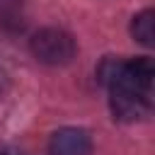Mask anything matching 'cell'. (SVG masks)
I'll return each instance as SVG.
<instances>
[{
    "mask_svg": "<svg viewBox=\"0 0 155 155\" xmlns=\"http://www.w3.org/2000/svg\"><path fill=\"white\" fill-rule=\"evenodd\" d=\"M92 136L80 126H63L48 140V155H92Z\"/></svg>",
    "mask_w": 155,
    "mask_h": 155,
    "instance_id": "277c9868",
    "label": "cell"
},
{
    "mask_svg": "<svg viewBox=\"0 0 155 155\" xmlns=\"http://www.w3.org/2000/svg\"><path fill=\"white\" fill-rule=\"evenodd\" d=\"M29 51L39 63L58 68V65H68L75 58L78 46H75V39L68 31H63L58 27H44V29L31 34Z\"/></svg>",
    "mask_w": 155,
    "mask_h": 155,
    "instance_id": "7a4b0ae2",
    "label": "cell"
},
{
    "mask_svg": "<svg viewBox=\"0 0 155 155\" xmlns=\"http://www.w3.org/2000/svg\"><path fill=\"white\" fill-rule=\"evenodd\" d=\"M109 109H111V116L116 121L136 124L150 114V97L145 92H138V90L111 87L109 90Z\"/></svg>",
    "mask_w": 155,
    "mask_h": 155,
    "instance_id": "3957f363",
    "label": "cell"
},
{
    "mask_svg": "<svg viewBox=\"0 0 155 155\" xmlns=\"http://www.w3.org/2000/svg\"><path fill=\"white\" fill-rule=\"evenodd\" d=\"M7 87H10V78H7V73H5V68L0 65V97L7 92Z\"/></svg>",
    "mask_w": 155,
    "mask_h": 155,
    "instance_id": "52a82bcc",
    "label": "cell"
},
{
    "mask_svg": "<svg viewBox=\"0 0 155 155\" xmlns=\"http://www.w3.org/2000/svg\"><path fill=\"white\" fill-rule=\"evenodd\" d=\"M153 78H155V65H153V61L148 56L131 58V61H121V58L107 56L97 65V80L107 90L128 87V90H138V92L150 94Z\"/></svg>",
    "mask_w": 155,
    "mask_h": 155,
    "instance_id": "6da1fadb",
    "label": "cell"
},
{
    "mask_svg": "<svg viewBox=\"0 0 155 155\" xmlns=\"http://www.w3.org/2000/svg\"><path fill=\"white\" fill-rule=\"evenodd\" d=\"M131 36L145 48L155 46V12L153 10H143L131 19Z\"/></svg>",
    "mask_w": 155,
    "mask_h": 155,
    "instance_id": "5b68a950",
    "label": "cell"
},
{
    "mask_svg": "<svg viewBox=\"0 0 155 155\" xmlns=\"http://www.w3.org/2000/svg\"><path fill=\"white\" fill-rule=\"evenodd\" d=\"M22 2L24 0H0V15L7 19V17H17L19 10H22Z\"/></svg>",
    "mask_w": 155,
    "mask_h": 155,
    "instance_id": "8992f818",
    "label": "cell"
}]
</instances>
